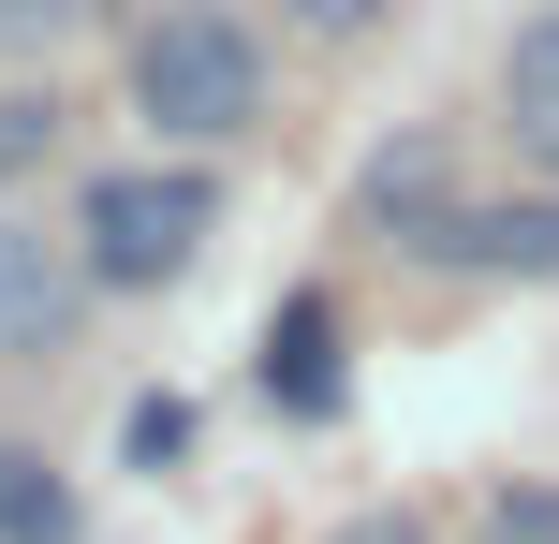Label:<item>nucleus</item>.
Segmentation results:
<instances>
[{"label":"nucleus","mask_w":559,"mask_h":544,"mask_svg":"<svg viewBox=\"0 0 559 544\" xmlns=\"http://www.w3.org/2000/svg\"><path fill=\"white\" fill-rule=\"evenodd\" d=\"M0 544H74V486L29 442H0Z\"/></svg>","instance_id":"0eeeda50"},{"label":"nucleus","mask_w":559,"mask_h":544,"mask_svg":"<svg viewBox=\"0 0 559 544\" xmlns=\"http://www.w3.org/2000/svg\"><path fill=\"white\" fill-rule=\"evenodd\" d=\"M368 221H397L427 251V221H442V133H397L383 162H368Z\"/></svg>","instance_id":"423d86ee"},{"label":"nucleus","mask_w":559,"mask_h":544,"mask_svg":"<svg viewBox=\"0 0 559 544\" xmlns=\"http://www.w3.org/2000/svg\"><path fill=\"white\" fill-rule=\"evenodd\" d=\"M133 104L163 118L177 147L251 133V118H265V45L222 15V0H177V15H147V45H133Z\"/></svg>","instance_id":"f257e3e1"},{"label":"nucleus","mask_w":559,"mask_h":544,"mask_svg":"<svg viewBox=\"0 0 559 544\" xmlns=\"http://www.w3.org/2000/svg\"><path fill=\"white\" fill-rule=\"evenodd\" d=\"M472 544H559V486H501L472 516Z\"/></svg>","instance_id":"6e6552de"},{"label":"nucleus","mask_w":559,"mask_h":544,"mask_svg":"<svg viewBox=\"0 0 559 544\" xmlns=\"http://www.w3.org/2000/svg\"><path fill=\"white\" fill-rule=\"evenodd\" d=\"M427 251H442V265H486V280H559V206H442Z\"/></svg>","instance_id":"7ed1b4c3"},{"label":"nucleus","mask_w":559,"mask_h":544,"mask_svg":"<svg viewBox=\"0 0 559 544\" xmlns=\"http://www.w3.org/2000/svg\"><path fill=\"white\" fill-rule=\"evenodd\" d=\"M280 398H324V310H280Z\"/></svg>","instance_id":"1a4fd4ad"},{"label":"nucleus","mask_w":559,"mask_h":544,"mask_svg":"<svg viewBox=\"0 0 559 544\" xmlns=\"http://www.w3.org/2000/svg\"><path fill=\"white\" fill-rule=\"evenodd\" d=\"M338 544H427L413 516H354V530H338Z\"/></svg>","instance_id":"f8f14e48"},{"label":"nucleus","mask_w":559,"mask_h":544,"mask_svg":"<svg viewBox=\"0 0 559 544\" xmlns=\"http://www.w3.org/2000/svg\"><path fill=\"white\" fill-rule=\"evenodd\" d=\"M501 104H515V133H531V162H559V0L531 29H515V59H501Z\"/></svg>","instance_id":"39448f33"},{"label":"nucleus","mask_w":559,"mask_h":544,"mask_svg":"<svg viewBox=\"0 0 559 544\" xmlns=\"http://www.w3.org/2000/svg\"><path fill=\"white\" fill-rule=\"evenodd\" d=\"M59 324H74V265H59V235L0 221V353H45Z\"/></svg>","instance_id":"20e7f679"},{"label":"nucleus","mask_w":559,"mask_h":544,"mask_svg":"<svg viewBox=\"0 0 559 544\" xmlns=\"http://www.w3.org/2000/svg\"><path fill=\"white\" fill-rule=\"evenodd\" d=\"M29 162H45V104H29V88H15V104H0V192H15Z\"/></svg>","instance_id":"9d476101"},{"label":"nucleus","mask_w":559,"mask_h":544,"mask_svg":"<svg viewBox=\"0 0 559 544\" xmlns=\"http://www.w3.org/2000/svg\"><path fill=\"white\" fill-rule=\"evenodd\" d=\"M222 221V192H206L192 162H163V177H88V280H118V294H147V280H177L192 265V235Z\"/></svg>","instance_id":"f03ea898"},{"label":"nucleus","mask_w":559,"mask_h":544,"mask_svg":"<svg viewBox=\"0 0 559 544\" xmlns=\"http://www.w3.org/2000/svg\"><path fill=\"white\" fill-rule=\"evenodd\" d=\"M295 15H309V29H383L397 0H295Z\"/></svg>","instance_id":"9b49d317"}]
</instances>
